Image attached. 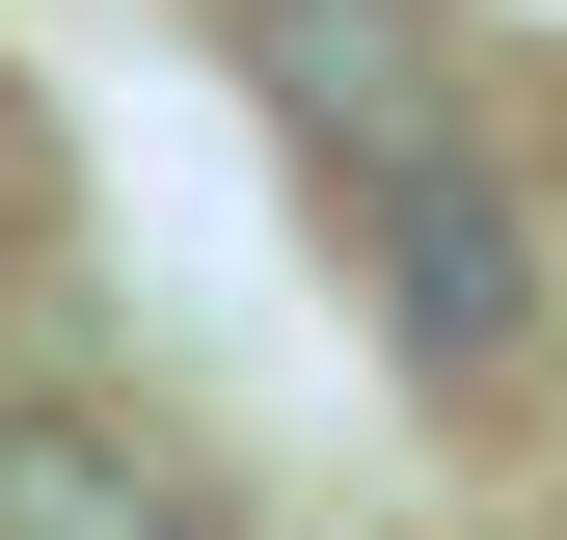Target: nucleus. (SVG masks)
<instances>
[{
	"mask_svg": "<svg viewBox=\"0 0 567 540\" xmlns=\"http://www.w3.org/2000/svg\"><path fill=\"white\" fill-rule=\"evenodd\" d=\"M244 82L298 108V163H324L351 270H379L405 378L486 405V378L567 324V270H540V189H514V135H486L460 28H433V0H244Z\"/></svg>",
	"mask_w": 567,
	"mask_h": 540,
	"instance_id": "f257e3e1",
	"label": "nucleus"
},
{
	"mask_svg": "<svg viewBox=\"0 0 567 540\" xmlns=\"http://www.w3.org/2000/svg\"><path fill=\"white\" fill-rule=\"evenodd\" d=\"M0 540H217V487L135 405H0Z\"/></svg>",
	"mask_w": 567,
	"mask_h": 540,
	"instance_id": "f03ea898",
	"label": "nucleus"
},
{
	"mask_svg": "<svg viewBox=\"0 0 567 540\" xmlns=\"http://www.w3.org/2000/svg\"><path fill=\"white\" fill-rule=\"evenodd\" d=\"M0 324H54V108L0 82Z\"/></svg>",
	"mask_w": 567,
	"mask_h": 540,
	"instance_id": "7ed1b4c3",
	"label": "nucleus"
},
{
	"mask_svg": "<svg viewBox=\"0 0 567 540\" xmlns=\"http://www.w3.org/2000/svg\"><path fill=\"white\" fill-rule=\"evenodd\" d=\"M217 28H244V0H217Z\"/></svg>",
	"mask_w": 567,
	"mask_h": 540,
	"instance_id": "20e7f679",
	"label": "nucleus"
}]
</instances>
